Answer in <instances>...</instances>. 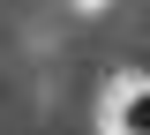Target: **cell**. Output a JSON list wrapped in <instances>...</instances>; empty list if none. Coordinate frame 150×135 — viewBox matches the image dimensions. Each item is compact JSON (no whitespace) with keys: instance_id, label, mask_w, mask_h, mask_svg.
Returning <instances> with one entry per match:
<instances>
[{"instance_id":"obj_1","label":"cell","mask_w":150,"mask_h":135,"mask_svg":"<svg viewBox=\"0 0 150 135\" xmlns=\"http://www.w3.org/2000/svg\"><path fill=\"white\" fill-rule=\"evenodd\" d=\"M105 128H112V135H150V83H128V90L112 98Z\"/></svg>"}]
</instances>
